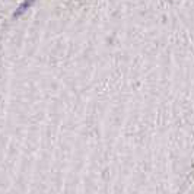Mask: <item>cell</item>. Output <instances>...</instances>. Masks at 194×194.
Returning a JSON list of instances; mask_svg holds the SVG:
<instances>
[{"label":"cell","instance_id":"6da1fadb","mask_svg":"<svg viewBox=\"0 0 194 194\" xmlns=\"http://www.w3.org/2000/svg\"><path fill=\"white\" fill-rule=\"evenodd\" d=\"M34 2L35 0H24V3H22V5H21L15 12H13V18H19L24 12H25V10H28V9L32 6V3H34Z\"/></svg>","mask_w":194,"mask_h":194}]
</instances>
